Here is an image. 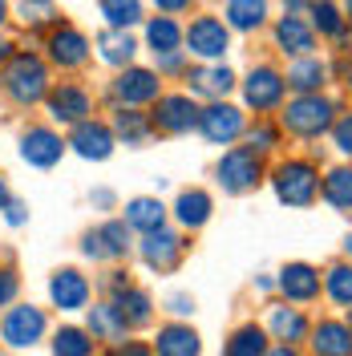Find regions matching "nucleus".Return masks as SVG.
I'll list each match as a JSON object with an SVG mask.
<instances>
[{"label": "nucleus", "mask_w": 352, "mask_h": 356, "mask_svg": "<svg viewBox=\"0 0 352 356\" xmlns=\"http://www.w3.org/2000/svg\"><path fill=\"white\" fill-rule=\"evenodd\" d=\"M320 166H316V158H280L275 166H271V191H275V199L291 207V211H308L320 202Z\"/></svg>", "instance_id": "obj_1"}, {"label": "nucleus", "mask_w": 352, "mask_h": 356, "mask_svg": "<svg viewBox=\"0 0 352 356\" xmlns=\"http://www.w3.org/2000/svg\"><path fill=\"white\" fill-rule=\"evenodd\" d=\"M336 118H340V106L328 93H296L287 106H280V126L291 138H304V142H316V138L332 134Z\"/></svg>", "instance_id": "obj_2"}, {"label": "nucleus", "mask_w": 352, "mask_h": 356, "mask_svg": "<svg viewBox=\"0 0 352 356\" xmlns=\"http://www.w3.org/2000/svg\"><path fill=\"white\" fill-rule=\"evenodd\" d=\"M215 178H219L223 195H251V191L267 178L264 154L251 150V146H231V150L215 162Z\"/></svg>", "instance_id": "obj_3"}, {"label": "nucleus", "mask_w": 352, "mask_h": 356, "mask_svg": "<svg viewBox=\"0 0 352 356\" xmlns=\"http://www.w3.org/2000/svg\"><path fill=\"white\" fill-rule=\"evenodd\" d=\"M4 89L17 106H37L41 97H49V65L37 53H17L4 73Z\"/></svg>", "instance_id": "obj_4"}, {"label": "nucleus", "mask_w": 352, "mask_h": 356, "mask_svg": "<svg viewBox=\"0 0 352 356\" xmlns=\"http://www.w3.org/2000/svg\"><path fill=\"white\" fill-rule=\"evenodd\" d=\"M45 336H49V316L37 304H13V308L0 316V340L4 348L24 353V348H37Z\"/></svg>", "instance_id": "obj_5"}, {"label": "nucleus", "mask_w": 352, "mask_h": 356, "mask_svg": "<svg viewBox=\"0 0 352 356\" xmlns=\"http://www.w3.org/2000/svg\"><path fill=\"white\" fill-rule=\"evenodd\" d=\"M275 291L284 296L287 304H300V308H312L320 296H324V271L308 259H287L280 271H275Z\"/></svg>", "instance_id": "obj_6"}, {"label": "nucleus", "mask_w": 352, "mask_h": 356, "mask_svg": "<svg viewBox=\"0 0 352 356\" xmlns=\"http://www.w3.org/2000/svg\"><path fill=\"white\" fill-rule=\"evenodd\" d=\"M287 97V77L275 65H251V73L243 77V102L255 113L280 110Z\"/></svg>", "instance_id": "obj_7"}, {"label": "nucleus", "mask_w": 352, "mask_h": 356, "mask_svg": "<svg viewBox=\"0 0 352 356\" xmlns=\"http://www.w3.org/2000/svg\"><path fill=\"white\" fill-rule=\"evenodd\" d=\"M198 134L211 142V146H235L243 134H247V118L239 106L231 102H211L207 110L198 113Z\"/></svg>", "instance_id": "obj_8"}, {"label": "nucleus", "mask_w": 352, "mask_h": 356, "mask_svg": "<svg viewBox=\"0 0 352 356\" xmlns=\"http://www.w3.org/2000/svg\"><path fill=\"white\" fill-rule=\"evenodd\" d=\"M130 222L126 219H110L102 222L97 231H86L81 235V255L93 259V264H106V259H126L130 255Z\"/></svg>", "instance_id": "obj_9"}, {"label": "nucleus", "mask_w": 352, "mask_h": 356, "mask_svg": "<svg viewBox=\"0 0 352 356\" xmlns=\"http://www.w3.org/2000/svg\"><path fill=\"white\" fill-rule=\"evenodd\" d=\"M267 336L275 340V344H308L312 336V316L300 304H267V320H264Z\"/></svg>", "instance_id": "obj_10"}, {"label": "nucleus", "mask_w": 352, "mask_h": 356, "mask_svg": "<svg viewBox=\"0 0 352 356\" xmlns=\"http://www.w3.org/2000/svg\"><path fill=\"white\" fill-rule=\"evenodd\" d=\"M45 102H49V118L61 122V126H81V122H89V113H93V97H89V89L77 86V81L53 86Z\"/></svg>", "instance_id": "obj_11"}, {"label": "nucleus", "mask_w": 352, "mask_h": 356, "mask_svg": "<svg viewBox=\"0 0 352 356\" xmlns=\"http://www.w3.org/2000/svg\"><path fill=\"white\" fill-rule=\"evenodd\" d=\"M138 255H142V264L150 271H175L182 264V255H186V239L178 231H170V227H158L150 235H142Z\"/></svg>", "instance_id": "obj_12"}, {"label": "nucleus", "mask_w": 352, "mask_h": 356, "mask_svg": "<svg viewBox=\"0 0 352 356\" xmlns=\"http://www.w3.org/2000/svg\"><path fill=\"white\" fill-rule=\"evenodd\" d=\"M113 97L122 102V106H150L162 97V77H158V69H142V65H126L118 73V81H113Z\"/></svg>", "instance_id": "obj_13"}, {"label": "nucleus", "mask_w": 352, "mask_h": 356, "mask_svg": "<svg viewBox=\"0 0 352 356\" xmlns=\"http://www.w3.org/2000/svg\"><path fill=\"white\" fill-rule=\"evenodd\" d=\"M198 106H195V97L191 93H162L154 102V130L162 134H191L198 130Z\"/></svg>", "instance_id": "obj_14"}, {"label": "nucleus", "mask_w": 352, "mask_h": 356, "mask_svg": "<svg viewBox=\"0 0 352 356\" xmlns=\"http://www.w3.org/2000/svg\"><path fill=\"white\" fill-rule=\"evenodd\" d=\"M227 49H231V29H227V21H219V17H198V21H191V29H186V53H195L202 61H223Z\"/></svg>", "instance_id": "obj_15"}, {"label": "nucleus", "mask_w": 352, "mask_h": 356, "mask_svg": "<svg viewBox=\"0 0 352 356\" xmlns=\"http://www.w3.org/2000/svg\"><path fill=\"white\" fill-rule=\"evenodd\" d=\"M89 296H93V284H89V275H81L77 267H57V271H53V280H49V300H53V308L86 312Z\"/></svg>", "instance_id": "obj_16"}, {"label": "nucleus", "mask_w": 352, "mask_h": 356, "mask_svg": "<svg viewBox=\"0 0 352 356\" xmlns=\"http://www.w3.org/2000/svg\"><path fill=\"white\" fill-rule=\"evenodd\" d=\"M69 142H61V134L53 130V126H29L21 134V158L29 166H37V170H49V166H57L61 154H65Z\"/></svg>", "instance_id": "obj_17"}, {"label": "nucleus", "mask_w": 352, "mask_h": 356, "mask_svg": "<svg viewBox=\"0 0 352 356\" xmlns=\"http://www.w3.org/2000/svg\"><path fill=\"white\" fill-rule=\"evenodd\" d=\"M312 356H352V328L344 316H320L312 320L308 336Z\"/></svg>", "instance_id": "obj_18"}, {"label": "nucleus", "mask_w": 352, "mask_h": 356, "mask_svg": "<svg viewBox=\"0 0 352 356\" xmlns=\"http://www.w3.org/2000/svg\"><path fill=\"white\" fill-rule=\"evenodd\" d=\"M113 142H118L113 126H106V122H81L69 134V150L81 154L86 162H106L113 154Z\"/></svg>", "instance_id": "obj_19"}, {"label": "nucleus", "mask_w": 352, "mask_h": 356, "mask_svg": "<svg viewBox=\"0 0 352 356\" xmlns=\"http://www.w3.org/2000/svg\"><path fill=\"white\" fill-rule=\"evenodd\" d=\"M154 356H202V336L186 324V320H170L150 336Z\"/></svg>", "instance_id": "obj_20"}, {"label": "nucleus", "mask_w": 352, "mask_h": 356, "mask_svg": "<svg viewBox=\"0 0 352 356\" xmlns=\"http://www.w3.org/2000/svg\"><path fill=\"white\" fill-rule=\"evenodd\" d=\"M275 49L284 57H312L316 49V29H312L300 13H284L275 21Z\"/></svg>", "instance_id": "obj_21"}, {"label": "nucleus", "mask_w": 352, "mask_h": 356, "mask_svg": "<svg viewBox=\"0 0 352 356\" xmlns=\"http://www.w3.org/2000/svg\"><path fill=\"white\" fill-rule=\"evenodd\" d=\"M49 57L61 69H81L89 61V37L73 24H57L49 33Z\"/></svg>", "instance_id": "obj_22"}, {"label": "nucleus", "mask_w": 352, "mask_h": 356, "mask_svg": "<svg viewBox=\"0 0 352 356\" xmlns=\"http://www.w3.org/2000/svg\"><path fill=\"white\" fill-rule=\"evenodd\" d=\"M86 324H89L86 332L93 336V340H106V344H122L126 332H130L126 316H122V308H118L113 300H102V304L86 308Z\"/></svg>", "instance_id": "obj_23"}, {"label": "nucleus", "mask_w": 352, "mask_h": 356, "mask_svg": "<svg viewBox=\"0 0 352 356\" xmlns=\"http://www.w3.org/2000/svg\"><path fill=\"white\" fill-rule=\"evenodd\" d=\"M211 211H215V199H211L202 186H186V191H178L175 207H170V215L178 219L182 231H198V227H207V222H211Z\"/></svg>", "instance_id": "obj_24"}, {"label": "nucleus", "mask_w": 352, "mask_h": 356, "mask_svg": "<svg viewBox=\"0 0 352 356\" xmlns=\"http://www.w3.org/2000/svg\"><path fill=\"white\" fill-rule=\"evenodd\" d=\"M186 81H191V93L198 97H211V102H227V93L235 89V73L219 61H211V65H198L186 73Z\"/></svg>", "instance_id": "obj_25"}, {"label": "nucleus", "mask_w": 352, "mask_h": 356, "mask_svg": "<svg viewBox=\"0 0 352 356\" xmlns=\"http://www.w3.org/2000/svg\"><path fill=\"white\" fill-rule=\"evenodd\" d=\"M267 348H271V336L255 320H243L239 328H231V336L223 340V356H267Z\"/></svg>", "instance_id": "obj_26"}, {"label": "nucleus", "mask_w": 352, "mask_h": 356, "mask_svg": "<svg viewBox=\"0 0 352 356\" xmlns=\"http://www.w3.org/2000/svg\"><path fill=\"white\" fill-rule=\"evenodd\" d=\"M284 77H287V89H296V93H324V86H328V65L320 57H296L287 65Z\"/></svg>", "instance_id": "obj_27"}, {"label": "nucleus", "mask_w": 352, "mask_h": 356, "mask_svg": "<svg viewBox=\"0 0 352 356\" xmlns=\"http://www.w3.org/2000/svg\"><path fill=\"white\" fill-rule=\"evenodd\" d=\"M320 199L328 202L336 215H352V162L332 166L328 175L320 178Z\"/></svg>", "instance_id": "obj_28"}, {"label": "nucleus", "mask_w": 352, "mask_h": 356, "mask_svg": "<svg viewBox=\"0 0 352 356\" xmlns=\"http://www.w3.org/2000/svg\"><path fill=\"white\" fill-rule=\"evenodd\" d=\"M308 17H312V29L328 41H344L349 37V17L336 0H308Z\"/></svg>", "instance_id": "obj_29"}, {"label": "nucleus", "mask_w": 352, "mask_h": 356, "mask_svg": "<svg viewBox=\"0 0 352 356\" xmlns=\"http://www.w3.org/2000/svg\"><path fill=\"white\" fill-rule=\"evenodd\" d=\"M122 219L130 222V231H138V235H150V231H158V227H166V207L158 199H150V195H138V199L126 202V215Z\"/></svg>", "instance_id": "obj_30"}, {"label": "nucleus", "mask_w": 352, "mask_h": 356, "mask_svg": "<svg viewBox=\"0 0 352 356\" xmlns=\"http://www.w3.org/2000/svg\"><path fill=\"white\" fill-rule=\"evenodd\" d=\"M93 44H97V57L113 69H126L134 61V53H138V44H134V37L126 29H106V33H97Z\"/></svg>", "instance_id": "obj_31"}, {"label": "nucleus", "mask_w": 352, "mask_h": 356, "mask_svg": "<svg viewBox=\"0 0 352 356\" xmlns=\"http://www.w3.org/2000/svg\"><path fill=\"white\" fill-rule=\"evenodd\" d=\"M110 300L122 308V316H126V324H130V328H146V324L154 320V300H150V291H142L138 284L122 288L118 296H110Z\"/></svg>", "instance_id": "obj_32"}, {"label": "nucleus", "mask_w": 352, "mask_h": 356, "mask_svg": "<svg viewBox=\"0 0 352 356\" xmlns=\"http://www.w3.org/2000/svg\"><path fill=\"white\" fill-rule=\"evenodd\" d=\"M324 300L332 308H352V259H336L324 267Z\"/></svg>", "instance_id": "obj_33"}, {"label": "nucleus", "mask_w": 352, "mask_h": 356, "mask_svg": "<svg viewBox=\"0 0 352 356\" xmlns=\"http://www.w3.org/2000/svg\"><path fill=\"white\" fill-rule=\"evenodd\" d=\"M150 134H154V118L150 113H138L130 106H122L113 113V138H122L126 146H142Z\"/></svg>", "instance_id": "obj_34"}, {"label": "nucleus", "mask_w": 352, "mask_h": 356, "mask_svg": "<svg viewBox=\"0 0 352 356\" xmlns=\"http://www.w3.org/2000/svg\"><path fill=\"white\" fill-rule=\"evenodd\" d=\"M223 17H227V29L255 33V29L267 24V0H227Z\"/></svg>", "instance_id": "obj_35"}, {"label": "nucleus", "mask_w": 352, "mask_h": 356, "mask_svg": "<svg viewBox=\"0 0 352 356\" xmlns=\"http://www.w3.org/2000/svg\"><path fill=\"white\" fill-rule=\"evenodd\" d=\"M186 41V33L175 24V17H154V21H146V44L158 53H178V44Z\"/></svg>", "instance_id": "obj_36"}, {"label": "nucleus", "mask_w": 352, "mask_h": 356, "mask_svg": "<svg viewBox=\"0 0 352 356\" xmlns=\"http://www.w3.org/2000/svg\"><path fill=\"white\" fill-rule=\"evenodd\" d=\"M53 356H97V340L86 332V328H57L53 332Z\"/></svg>", "instance_id": "obj_37"}, {"label": "nucleus", "mask_w": 352, "mask_h": 356, "mask_svg": "<svg viewBox=\"0 0 352 356\" xmlns=\"http://www.w3.org/2000/svg\"><path fill=\"white\" fill-rule=\"evenodd\" d=\"M97 8H102L110 29H130V24L142 21V0H102Z\"/></svg>", "instance_id": "obj_38"}, {"label": "nucleus", "mask_w": 352, "mask_h": 356, "mask_svg": "<svg viewBox=\"0 0 352 356\" xmlns=\"http://www.w3.org/2000/svg\"><path fill=\"white\" fill-rule=\"evenodd\" d=\"M243 138H247V146H251V150H259V154H271V150H280V142H284V126L255 122V126L243 134Z\"/></svg>", "instance_id": "obj_39"}, {"label": "nucleus", "mask_w": 352, "mask_h": 356, "mask_svg": "<svg viewBox=\"0 0 352 356\" xmlns=\"http://www.w3.org/2000/svg\"><path fill=\"white\" fill-rule=\"evenodd\" d=\"M332 146L344 158H352V113H340L336 126H332Z\"/></svg>", "instance_id": "obj_40"}, {"label": "nucleus", "mask_w": 352, "mask_h": 356, "mask_svg": "<svg viewBox=\"0 0 352 356\" xmlns=\"http://www.w3.org/2000/svg\"><path fill=\"white\" fill-rule=\"evenodd\" d=\"M17 291H21V275L13 267H0V308H13Z\"/></svg>", "instance_id": "obj_41"}, {"label": "nucleus", "mask_w": 352, "mask_h": 356, "mask_svg": "<svg viewBox=\"0 0 352 356\" xmlns=\"http://www.w3.org/2000/svg\"><path fill=\"white\" fill-rule=\"evenodd\" d=\"M21 17L24 24H41L53 17V0H21Z\"/></svg>", "instance_id": "obj_42"}, {"label": "nucleus", "mask_w": 352, "mask_h": 356, "mask_svg": "<svg viewBox=\"0 0 352 356\" xmlns=\"http://www.w3.org/2000/svg\"><path fill=\"white\" fill-rule=\"evenodd\" d=\"M166 312H170L175 320H186V316H195V300H191V296H170V300H166Z\"/></svg>", "instance_id": "obj_43"}, {"label": "nucleus", "mask_w": 352, "mask_h": 356, "mask_svg": "<svg viewBox=\"0 0 352 356\" xmlns=\"http://www.w3.org/2000/svg\"><path fill=\"white\" fill-rule=\"evenodd\" d=\"M110 356H154V348L150 344H138V340H122Z\"/></svg>", "instance_id": "obj_44"}, {"label": "nucleus", "mask_w": 352, "mask_h": 356, "mask_svg": "<svg viewBox=\"0 0 352 356\" xmlns=\"http://www.w3.org/2000/svg\"><path fill=\"white\" fill-rule=\"evenodd\" d=\"M4 219H8V227H24V222H29V207L13 199L8 207H4Z\"/></svg>", "instance_id": "obj_45"}, {"label": "nucleus", "mask_w": 352, "mask_h": 356, "mask_svg": "<svg viewBox=\"0 0 352 356\" xmlns=\"http://www.w3.org/2000/svg\"><path fill=\"white\" fill-rule=\"evenodd\" d=\"M158 73H182V49L178 53H158Z\"/></svg>", "instance_id": "obj_46"}, {"label": "nucleus", "mask_w": 352, "mask_h": 356, "mask_svg": "<svg viewBox=\"0 0 352 356\" xmlns=\"http://www.w3.org/2000/svg\"><path fill=\"white\" fill-rule=\"evenodd\" d=\"M122 288H130V271H122V267H118V271H110V275H106V291H110V296H118Z\"/></svg>", "instance_id": "obj_47"}, {"label": "nucleus", "mask_w": 352, "mask_h": 356, "mask_svg": "<svg viewBox=\"0 0 352 356\" xmlns=\"http://www.w3.org/2000/svg\"><path fill=\"white\" fill-rule=\"evenodd\" d=\"M154 4L162 8V13H166V17H175V13H186L195 0H154Z\"/></svg>", "instance_id": "obj_48"}, {"label": "nucleus", "mask_w": 352, "mask_h": 356, "mask_svg": "<svg viewBox=\"0 0 352 356\" xmlns=\"http://www.w3.org/2000/svg\"><path fill=\"white\" fill-rule=\"evenodd\" d=\"M267 356H304V344H275V340H271Z\"/></svg>", "instance_id": "obj_49"}, {"label": "nucleus", "mask_w": 352, "mask_h": 356, "mask_svg": "<svg viewBox=\"0 0 352 356\" xmlns=\"http://www.w3.org/2000/svg\"><path fill=\"white\" fill-rule=\"evenodd\" d=\"M93 207L110 211V207H113V191H93Z\"/></svg>", "instance_id": "obj_50"}, {"label": "nucleus", "mask_w": 352, "mask_h": 356, "mask_svg": "<svg viewBox=\"0 0 352 356\" xmlns=\"http://www.w3.org/2000/svg\"><path fill=\"white\" fill-rule=\"evenodd\" d=\"M255 291H259V296H271V291H275V275H259V280H255Z\"/></svg>", "instance_id": "obj_51"}, {"label": "nucleus", "mask_w": 352, "mask_h": 356, "mask_svg": "<svg viewBox=\"0 0 352 356\" xmlns=\"http://www.w3.org/2000/svg\"><path fill=\"white\" fill-rule=\"evenodd\" d=\"M13 202V195H8V182H4V175H0V211Z\"/></svg>", "instance_id": "obj_52"}, {"label": "nucleus", "mask_w": 352, "mask_h": 356, "mask_svg": "<svg viewBox=\"0 0 352 356\" xmlns=\"http://www.w3.org/2000/svg\"><path fill=\"white\" fill-rule=\"evenodd\" d=\"M13 57H17V53H13V44L0 37V61H13Z\"/></svg>", "instance_id": "obj_53"}, {"label": "nucleus", "mask_w": 352, "mask_h": 356, "mask_svg": "<svg viewBox=\"0 0 352 356\" xmlns=\"http://www.w3.org/2000/svg\"><path fill=\"white\" fill-rule=\"evenodd\" d=\"M287 13H300V8H308V0H284Z\"/></svg>", "instance_id": "obj_54"}, {"label": "nucleus", "mask_w": 352, "mask_h": 356, "mask_svg": "<svg viewBox=\"0 0 352 356\" xmlns=\"http://www.w3.org/2000/svg\"><path fill=\"white\" fill-rule=\"evenodd\" d=\"M340 251H344V259H352V231L344 235V243H340Z\"/></svg>", "instance_id": "obj_55"}, {"label": "nucleus", "mask_w": 352, "mask_h": 356, "mask_svg": "<svg viewBox=\"0 0 352 356\" xmlns=\"http://www.w3.org/2000/svg\"><path fill=\"white\" fill-rule=\"evenodd\" d=\"M340 8H344V17H349V24H352V0H344Z\"/></svg>", "instance_id": "obj_56"}, {"label": "nucleus", "mask_w": 352, "mask_h": 356, "mask_svg": "<svg viewBox=\"0 0 352 356\" xmlns=\"http://www.w3.org/2000/svg\"><path fill=\"white\" fill-rule=\"evenodd\" d=\"M8 21V4H4V0H0V24Z\"/></svg>", "instance_id": "obj_57"}, {"label": "nucleus", "mask_w": 352, "mask_h": 356, "mask_svg": "<svg viewBox=\"0 0 352 356\" xmlns=\"http://www.w3.org/2000/svg\"><path fill=\"white\" fill-rule=\"evenodd\" d=\"M344 86H349V93H352V65L344 69Z\"/></svg>", "instance_id": "obj_58"}, {"label": "nucleus", "mask_w": 352, "mask_h": 356, "mask_svg": "<svg viewBox=\"0 0 352 356\" xmlns=\"http://www.w3.org/2000/svg\"><path fill=\"white\" fill-rule=\"evenodd\" d=\"M344 320H349V328H352V308H349V312H344Z\"/></svg>", "instance_id": "obj_59"}, {"label": "nucleus", "mask_w": 352, "mask_h": 356, "mask_svg": "<svg viewBox=\"0 0 352 356\" xmlns=\"http://www.w3.org/2000/svg\"><path fill=\"white\" fill-rule=\"evenodd\" d=\"M0 89H4V77H0Z\"/></svg>", "instance_id": "obj_60"}, {"label": "nucleus", "mask_w": 352, "mask_h": 356, "mask_svg": "<svg viewBox=\"0 0 352 356\" xmlns=\"http://www.w3.org/2000/svg\"><path fill=\"white\" fill-rule=\"evenodd\" d=\"M0 356H4V353H0Z\"/></svg>", "instance_id": "obj_61"}]
</instances>
